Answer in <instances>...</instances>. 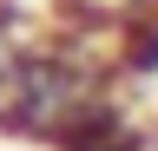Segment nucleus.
Here are the masks:
<instances>
[{
    "instance_id": "1",
    "label": "nucleus",
    "mask_w": 158,
    "mask_h": 151,
    "mask_svg": "<svg viewBox=\"0 0 158 151\" xmlns=\"http://www.w3.org/2000/svg\"><path fill=\"white\" fill-rule=\"evenodd\" d=\"M59 151H152V145H145V131L132 125V112L118 105L112 92H99V99L59 131Z\"/></svg>"
},
{
    "instance_id": "2",
    "label": "nucleus",
    "mask_w": 158,
    "mask_h": 151,
    "mask_svg": "<svg viewBox=\"0 0 158 151\" xmlns=\"http://www.w3.org/2000/svg\"><path fill=\"white\" fill-rule=\"evenodd\" d=\"M112 66L125 72V79H158V0H132V7L118 13Z\"/></svg>"
}]
</instances>
